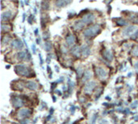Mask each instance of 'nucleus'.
Here are the masks:
<instances>
[{
  "mask_svg": "<svg viewBox=\"0 0 138 124\" xmlns=\"http://www.w3.org/2000/svg\"><path fill=\"white\" fill-rule=\"evenodd\" d=\"M15 73L20 75V76H23V77H32V71L31 69L25 66L23 64H19V65H16L15 67Z\"/></svg>",
  "mask_w": 138,
  "mask_h": 124,
  "instance_id": "1",
  "label": "nucleus"
},
{
  "mask_svg": "<svg viewBox=\"0 0 138 124\" xmlns=\"http://www.w3.org/2000/svg\"><path fill=\"white\" fill-rule=\"evenodd\" d=\"M101 31V28L99 25H94L88 27L83 31V35L86 37H94L99 34Z\"/></svg>",
  "mask_w": 138,
  "mask_h": 124,
  "instance_id": "2",
  "label": "nucleus"
},
{
  "mask_svg": "<svg viewBox=\"0 0 138 124\" xmlns=\"http://www.w3.org/2000/svg\"><path fill=\"white\" fill-rule=\"evenodd\" d=\"M11 105L14 108H20L25 105V100L20 96H13L11 97Z\"/></svg>",
  "mask_w": 138,
  "mask_h": 124,
  "instance_id": "3",
  "label": "nucleus"
},
{
  "mask_svg": "<svg viewBox=\"0 0 138 124\" xmlns=\"http://www.w3.org/2000/svg\"><path fill=\"white\" fill-rule=\"evenodd\" d=\"M137 26H134V25H130V26H127L125 29L123 30V35L125 37H132L134 33H135L137 31Z\"/></svg>",
  "mask_w": 138,
  "mask_h": 124,
  "instance_id": "4",
  "label": "nucleus"
},
{
  "mask_svg": "<svg viewBox=\"0 0 138 124\" xmlns=\"http://www.w3.org/2000/svg\"><path fill=\"white\" fill-rule=\"evenodd\" d=\"M32 109H27V108H23V109H19L18 113H17V115H18V117L19 118H27L28 117L31 116V114H32Z\"/></svg>",
  "mask_w": 138,
  "mask_h": 124,
  "instance_id": "5",
  "label": "nucleus"
},
{
  "mask_svg": "<svg viewBox=\"0 0 138 124\" xmlns=\"http://www.w3.org/2000/svg\"><path fill=\"white\" fill-rule=\"evenodd\" d=\"M95 18V15L93 13H87L82 16L81 20L85 24V25H89V24H91L94 22Z\"/></svg>",
  "mask_w": 138,
  "mask_h": 124,
  "instance_id": "6",
  "label": "nucleus"
},
{
  "mask_svg": "<svg viewBox=\"0 0 138 124\" xmlns=\"http://www.w3.org/2000/svg\"><path fill=\"white\" fill-rule=\"evenodd\" d=\"M95 73L98 78L100 79V80H105L107 76H108V72H107V71L104 68L100 67H99L95 69Z\"/></svg>",
  "mask_w": 138,
  "mask_h": 124,
  "instance_id": "7",
  "label": "nucleus"
},
{
  "mask_svg": "<svg viewBox=\"0 0 138 124\" xmlns=\"http://www.w3.org/2000/svg\"><path fill=\"white\" fill-rule=\"evenodd\" d=\"M96 85L97 84H96L95 81H89L87 83H86V84L84 86V92L86 93H91L95 89Z\"/></svg>",
  "mask_w": 138,
  "mask_h": 124,
  "instance_id": "8",
  "label": "nucleus"
},
{
  "mask_svg": "<svg viewBox=\"0 0 138 124\" xmlns=\"http://www.w3.org/2000/svg\"><path fill=\"white\" fill-rule=\"evenodd\" d=\"M16 57L19 61H29L31 59V55L27 51H20L17 54Z\"/></svg>",
  "mask_w": 138,
  "mask_h": 124,
  "instance_id": "9",
  "label": "nucleus"
},
{
  "mask_svg": "<svg viewBox=\"0 0 138 124\" xmlns=\"http://www.w3.org/2000/svg\"><path fill=\"white\" fill-rule=\"evenodd\" d=\"M11 47L15 50H22L23 47V42L18 39H15L11 41Z\"/></svg>",
  "mask_w": 138,
  "mask_h": 124,
  "instance_id": "10",
  "label": "nucleus"
},
{
  "mask_svg": "<svg viewBox=\"0 0 138 124\" xmlns=\"http://www.w3.org/2000/svg\"><path fill=\"white\" fill-rule=\"evenodd\" d=\"M25 87L27 88L30 89V90H36V89H38V88H39V85H38V84L36 82L30 80V81L26 82Z\"/></svg>",
  "mask_w": 138,
  "mask_h": 124,
  "instance_id": "11",
  "label": "nucleus"
},
{
  "mask_svg": "<svg viewBox=\"0 0 138 124\" xmlns=\"http://www.w3.org/2000/svg\"><path fill=\"white\" fill-rule=\"evenodd\" d=\"M103 57L104 58V59H106L108 62H112L113 60V54L111 50H105L103 52Z\"/></svg>",
  "mask_w": 138,
  "mask_h": 124,
  "instance_id": "12",
  "label": "nucleus"
},
{
  "mask_svg": "<svg viewBox=\"0 0 138 124\" xmlns=\"http://www.w3.org/2000/svg\"><path fill=\"white\" fill-rule=\"evenodd\" d=\"M81 50H82V55L84 57H88L90 54H91V48H90L87 45H83L81 47Z\"/></svg>",
  "mask_w": 138,
  "mask_h": 124,
  "instance_id": "13",
  "label": "nucleus"
},
{
  "mask_svg": "<svg viewBox=\"0 0 138 124\" xmlns=\"http://www.w3.org/2000/svg\"><path fill=\"white\" fill-rule=\"evenodd\" d=\"M71 54L74 55V56L77 57V58H80V56L82 55V50L81 48L79 46H75L71 49Z\"/></svg>",
  "mask_w": 138,
  "mask_h": 124,
  "instance_id": "14",
  "label": "nucleus"
},
{
  "mask_svg": "<svg viewBox=\"0 0 138 124\" xmlns=\"http://www.w3.org/2000/svg\"><path fill=\"white\" fill-rule=\"evenodd\" d=\"M65 41H66L67 46H73L75 44V41H76L75 37L74 35H72V34H70V35H68L66 37V38H65Z\"/></svg>",
  "mask_w": 138,
  "mask_h": 124,
  "instance_id": "15",
  "label": "nucleus"
},
{
  "mask_svg": "<svg viewBox=\"0 0 138 124\" xmlns=\"http://www.w3.org/2000/svg\"><path fill=\"white\" fill-rule=\"evenodd\" d=\"M92 77V73L91 71L87 70L84 71L83 75H82V81L83 83L87 82L89 80H91V78Z\"/></svg>",
  "mask_w": 138,
  "mask_h": 124,
  "instance_id": "16",
  "label": "nucleus"
},
{
  "mask_svg": "<svg viewBox=\"0 0 138 124\" xmlns=\"http://www.w3.org/2000/svg\"><path fill=\"white\" fill-rule=\"evenodd\" d=\"M11 17V12H5L2 14L1 16V20L2 22H4V21H7Z\"/></svg>",
  "mask_w": 138,
  "mask_h": 124,
  "instance_id": "17",
  "label": "nucleus"
},
{
  "mask_svg": "<svg viewBox=\"0 0 138 124\" xmlns=\"http://www.w3.org/2000/svg\"><path fill=\"white\" fill-rule=\"evenodd\" d=\"M86 25L82 21V20H78V21H76L74 23V29H76V30H81L83 29V27L85 26Z\"/></svg>",
  "mask_w": 138,
  "mask_h": 124,
  "instance_id": "18",
  "label": "nucleus"
},
{
  "mask_svg": "<svg viewBox=\"0 0 138 124\" xmlns=\"http://www.w3.org/2000/svg\"><path fill=\"white\" fill-rule=\"evenodd\" d=\"M74 88V84L73 81L70 80H68V93L71 94L73 92V90Z\"/></svg>",
  "mask_w": 138,
  "mask_h": 124,
  "instance_id": "19",
  "label": "nucleus"
},
{
  "mask_svg": "<svg viewBox=\"0 0 138 124\" xmlns=\"http://www.w3.org/2000/svg\"><path fill=\"white\" fill-rule=\"evenodd\" d=\"M69 0H57L56 2V5L58 8H62V7L65 6L67 4Z\"/></svg>",
  "mask_w": 138,
  "mask_h": 124,
  "instance_id": "20",
  "label": "nucleus"
},
{
  "mask_svg": "<svg viewBox=\"0 0 138 124\" xmlns=\"http://www.w3.org/2000/svg\"><path fill=\"white\" fill-rule=\"evenodd\" d=\"M116 22L117 25H120V26H125V25H128V22L126 21V20H125V19H123V18H119V19H117V20H116Z\"/></svg>",
  "mask_w": 138,
  "mask_h": 124,
  "instance_id": "21",
  "label": "nucleus"
},
{
  "mask_svg": "<svg viewBox=\"0 0 138 124\" xmlns=\"http://www.w3.org/2000/svg\"><path fill=\"white\" fill-rule=\"evenodd\" d=\"M52 48H53V45L50 42V41H45L44 43V49L47 51V52H49L52 50Z\"/></svg>",
  "mask_w": 138,
  "mask_h": 124,
  "instance_id": "22",
  "label": "nucleus"
},
{
  "mask_svg": "<svg viewBox=\"0 0 138 124\" xmlns=\"http://www.w3.org/2000/svg\"><path fill=\"white\" fill-rule=\"evenodd\" d=\"M1 29L2 33H6L8 31L11 30V27H10L8 25H5V24H2L1 25Z\"/></svg>",
  "mask_w": 138,
  "mask_h": 124,
  "instance_id": "23",
  "label": "nucleus"
},
{
  "mask_svg": "<svg viewBox=\"0 0 138 124\" xmlns=\"http://www.w3.org/2000/svg\"><path fill=\"white\" fill-rule=\"evenodd\" d=\"M77 75H78V77H82V75H83L84 73V70L83 68H82V67H78L77 68Z\"/></svg>",
  "mask_w": 138,
  "mask_h": 124,
  "instance_id": "24",
  "label": "nucleus"
},
{
  "mask_svg": "<svg viewBox=\"0 0 138 124\" xmlns=\"http://www.w3.org/2000/svg\"><path fill=\"white\" fill-rule=\"evenodd\" d=\"M102 93H103V88H98L97 91H96V94H95V96H96V100L100 97V96H101Z\"/></svg>",
  "mask_w": 138,
  "mask_h": 124,
  "instance_id": "25",
  "label": "nucleus"
},
{
  "mask_svg": "<svg viewBox=\"0 0 138 124\" xmlns=\"http://www.w3.org/2000/svg\"><path fill=\"white\" fill-rule=\"evenodd\" d=\"M10 40V37H3L2 38V46H4V45H6V43L8 42Z\"/></svg>",
  "mask_w": 138,
  "mask_h": 124,
  "instance_id": "26",
  "label": "nucleus"
},
{
  "mask_svg": "<svg viewBox=\"0 0 138 124\" xmlns=\"http://www.w3.org/2000/svg\"><path fill=\"white\" fill-rule=\"evenodd\" d=\"M97 118H98V114H95L94 116H93L91 118V124H95Z\"/></svg>",
  "mask_w": 138,
  "mask_h": 124,
  "instance_id": "27",
  "label": "nucleus"
},
{
  "mask_svg": "<svg viewBox=\"0 0 138 124\" xmlns=\"http://www.w3.org/2000/svg\"><path fill=\"white\" fill-rule=\"evenodd\" d=\"M43 8L45 10L49 8V0H45V2H44V0L43 1Z\"/></svg>",
  "mask_w": 138,
  "mask_h": 124,
  "instance_id": "28",
  "label": "nucleus"
},
{
  "mask_svg": "<svg viewBox=\"0 0 138 124\" xmlns=\"http://www.w3.org/2000/svg\"><path fill=\"white\" fill-rule=\"evenodd\" d=\"M133 54L134 55V56L138 57V46L134 47V49L133 50Z\"/></svg>",
  "mask_w": 138,
  "mask_h": 124,
  "instance_id": "29",
  "label": "nucleus"
},
{
  "mask_svg": "<svg viewBox=\"0 0 138 124\" xmlns=\"http://www.w3.org/2000/svg\"><path fill=\"white\" fill-rule=\"evenodd\" d=\"M20 124H29L30 123V121L28 118H23V119H21L19 121Z\"/></svg>",
  "mask_w": 138,
  "mask_h": 124,
  "instance_id": "30",
  "label": "nucleus"
},
{
  "mask_svg": "<svg viewBox=\"0 0 138 124\" xmlns=\"http://www.w3.org/2000/svg\"><path fill=\"white\" fill-rule=\"evenodd\" d=\"M49 37H50L49 33H48V32L44 33V34H43V37H44V40H48V39L49 38Z\"/></svg>",
  "mask_w": 138,
  "mask_h": 124,
  "instance_id": "31",
  "label": "nucleus"
},
{
  "mask_svg": "<svg viewBox=\"0 0 138 124\" xmlns=\"http://www.w3.org/2000/svg\"><path fill=\"white\" fill-rule=\"evenodd\" d=\"M137 106H138V101H134L133 104H131L130 107L132 109H136Z\"/></svg>",
  "mask_w": 138,
  "mask_h": 124,
  "instance_id": "32",
  "label": "nucleus"
},
{
  "mask_svg": "<svg viewBox=\"0 0 138 124\" xmlns=\"http://www.w3.org/2000/svg\"><path fill=\"white\" fill-rule=\"evenodd\" d=\"M123 113H125V114H129V113H130V109H129V108H126V109H124V111H123Z\"/></svg>",
  "mask_w": 138,
  "mask_h": 124,
  "instance_id": "33",
  "label": "nucleus"
},
{
  "mask_svg": "<svg viewBox=\"0 0 138 124\" xmlns=\"http://www.w3.org/2000/svg\"><path fill=\"white\" fill-rule=\"evenodd\" d=\"M134 68H135V71L137 72V74H138V61L135 63V65H134Z\"/></svg>",
  "mask_w": 138,
  "mask_h": 124,
  "instance_id": "34",
  "label": "nucleus"
},
{
  "mask_svg": "<svg viewBox=\"0 0 138 124\" xmlns=\"http://www.w3.org/2000/svg\"><path fill=\"white\" fill-rule=\"evenodd\" d=\"M61 51H62V53H65V54H66V53H67V50H66V48H65L64 46H61Z\"/></svg>",
  "mask_w": 138,
  "mask_h": 124,
  "instance_id": "35",
  "label": "nucleus"
},
{
  "mask_svg": "<svg viewBox=\"0 0 138 124\" xmlns=\"http://www.w3.org/2000/svg\"><path fill=\"white\" fill-rule=\"evenodd\" d=\"M61 82H63V78H62V77L60 78L59 80H57L56 81L57 84H59V83H61Z\"/></svg>",
  "mask_w": 138,
  "mask_h": 124,
  "instance_id": "36",
  "label": "nucleus"
},
{
  "mask_svg": "<svg viewBox=\"0 0 138 124\" xmlns=\"http://www.w3.org/2000/svg\"><path fill=\"white\" fill-rule=\"evenodd\" d=\"M32 51H33V54H36V46H35V45H32Z\"/></svg>",
  "mask_w": 138,
  "mask_h": 124,
  "instance_id": "37",
  "label": "nucleus"
},
{
  "mask_svg": "<svg viewBox=\"0 0 138 124\" xmlns=\"http://www.w3.org/2000/svg\"><path fill=\"white\" fill-rule=\"evenodd\" d=\"M55 92H56V93H57V94H58L59 96H61V92L60 90H57H57H55Z\"/></svg>",
  "mask_w": 138,
  "mask_h": 124,
  "instance_id": "38",
  "label": "nucleus"
},
{
  "mask_svg": "<svg viewBox=\"0 0 138 124\" xmlns=\"http://www.w3.org/2000/svg\"><path fill=\"white\" fill-rule=\"evenodd\" d=\"M39 57H40V65H42V64H43V59H42V57H41V55H40V54L39 55Z\"/></svg>",
  "mask_w": 138,
  "mask_h": 124,
  "instance_id": "39",
  "label": "nucleus"
},
{
  "mask_svg": "<svg viewBox=\"0 0 138 124\" xmlns=\"http://www.w3.org/2000/svg\"><path fill=\"white\" fill-rule=\"evenodd\" d=\"M75 109H75V106H72V112H71V113H74V111H75Z\"/></svg>",
  "mask_w": 138,
  "mask_h": 124,
  "instance_id": "40",
  "label": "nucleus"
},
{
  "mask_svg": "<svg viewBox=\"0 0 138 124\" xmlns=\"http://www.w3.org/2000/svg\"><path fill=\"white\" fill-rule=\"evenodd\" d=\"M40 39H36V42H37V44H39V43H40Z\"/></svg>",
  "mask_w": 138,
  "mask_h": 124,
  "instance_id": "41",
  "label": "nucleus"
},
{
  "mask_svg": "<svg viewBox=\"0 0 138 124\" xmlns=\"http://www.w3.org/2000/svg\"><path fill=\"white\" fill-rule=\"evenodd\" d=\"M12 124H18V123H16V122H13Z\"/></svg>",
  "mask_w": 138,
  "mask_h": 124,
  "instance_id": "42",
  "label": "nucleus"
},
{
  "mask_svg": "<svg viewBox=\"0 0 138 124\" xmlns=\"http://www.w3.org/2000/svg\"><path fill=\"white\" fill-rule=\"evenodd\" d=\"M137 41H138V38H137Z\"/></svg>",
  "mask_w": 138,
  "mask_h": 124,
  "instance_id": "43",
  "label": "nucleus"
},
{
  "mask_svg": "<svg viewBox=\"0 0 138 124\" xmlns=\"http://www.w3.org/2000/svg\"><path fill=\"white\" fill-rule=\"evenodd\" d=\"M105 124H107V123H105Z\"/></svg>",
  "mask_w": 138,
  "mask_h": 124,
  "instance_id": "44",
  "label": "nucleus"
}]
</instances>
